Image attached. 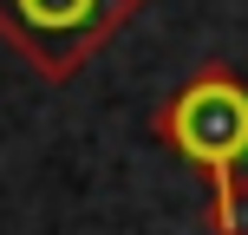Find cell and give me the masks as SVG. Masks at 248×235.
<instances>
[{
    "mask_svg": "<svg viewBox=\"0 0 248 235\" xmlns=\"http://www.w3.org/2000/svg\"><path fill=\"white\" fill-rule=\"evenodd\" d=\"M150 131L176 150L183 163H196L216 189V229L235 235L242 222L235 216L248 209V189H242V170H248V85L229 65H202L196 78L170 92L150 118Z\"/></svg>",
    "mask_w": 248,
    "mask_h": 235,
    "instance_id": "cell-1",
    "label": "cell"
},
{
    "mask_svg": "<svg viewBox=\"0 0 248 235\" xmlns=\"http://www.w3.org/2000/svg\"><path fill=\"white\" fill-rule=\"evenodd\" d=\"M144 0H0V39L46 78H72Z\"/></svg>",
    "mask_w": 248,
    "mask_h": 235,
    "instance_id": "cell-2",
    "label": "cell"
}]
</instances>
